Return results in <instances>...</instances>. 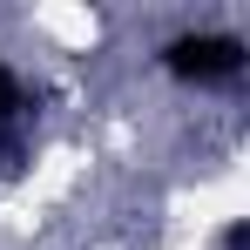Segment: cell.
Masks as SVG:
<instances>
[{
  "label": "cell",
  "mask_w": 250,
  "mask_h": 250,
  "mask_svg": "<svg viewBox=\"0 0 250 250\" xmlns=\"http://www.w3.org/2000/svg\"><path fill=\"white\" fill-rule=\"evenodd\" d=\"M250 61V47L237 34H176L163 47V68L176 82H196V88H216V82H237Z\"/></svg>",
  "instance_id": "obj_1"
},
{
  "label": "cell",
  "mask_w": 250,
  "mask_h": 250,
  "mask_svg": "<svg viewBox=\"0 0 250 250\" xmlns=\"http://www.w3.org/2000/svg\"><path fill=\"white\" fill-rule=\"evenodd\" d=\"M21 108H27V95H21V82H14V68L0 61V128L21 122Z\"/></svg>",
  "instance_id": "obj_2"
},
{
  "label": "cell",
  "mask_w": 250,
  "mask_h": 250,
  "mask_svg": "<svg viewBox=\"0 0 250 250\" xmlns=\"http://www.w3.org/2000/svg\"><path fill=\"white\" fill-rule=\"evenodd\" d=\"M216 250H250V216H230L216 230Z\"/></svg>",
  "instance_id": "obj_3"
}]
</instances>
